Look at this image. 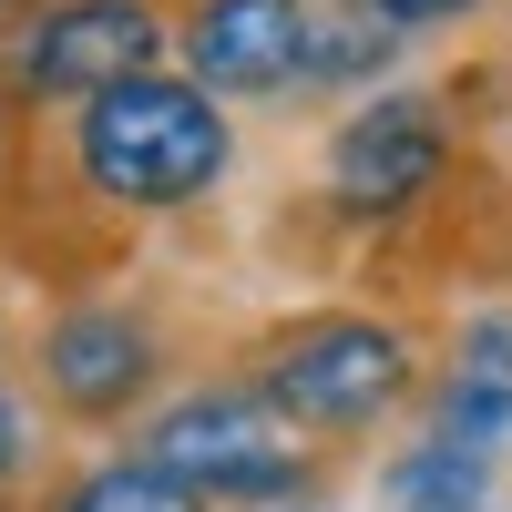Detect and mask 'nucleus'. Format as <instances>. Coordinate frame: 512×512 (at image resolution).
<instances>
[{
	"instance_id": "6e6552de",
	"label": "nucleus",
	"mask_w": 512,
	"mask_h": 512,
	"mask_svg": "<svg viewBox=\"0 0 512 512\" xmlns=\"http://www.w3.org/2000/svg\"><path fill=\"white\" fill-rule=\"evenodd\" d=\"M420 420L461 441H512V318H461L451 349H431V390H420Z\"/></svg>"
},
{
	"instance_id": "39448f33",
	"label": "nucleus",
	"mask_w": 512,
	"mask_h": 512,
	"mask_svg": "<svg viewBox=\"0 0 512 512\" xmlns=\"http://www.w3.org/2000/svg\"><path fill=\"white\" fill-rule=\"evenodd\" d=\"M461 175V113L441 82H369L318 134V205L359 236L420 226Z\"/></svg>"
},
{
	"instance_id": "6ab92c4d",
	"label": "nucleus",
	"mask_w": 512,
	"mask_h": 512,
	"mask_svg": "<svg viewBox=\"0 0 512 512\" xmlns=\"http://www.w3.org/2000/svg\"><path fill=\"white\" fill-rule=\"evenodd\" d=\"M502 21H512V0H502ZM502 52H512V31H502Z\"/></svg>"
},
{
	"instance_id": "2eb2a0df",
	"label": "nucleus",
	"mask_w": 512,
	"mask_h": 512,
	"mask_svg": "<svg viewBox=\"0 0 512 512\" xmlns=\"http://www.w3.org/2000/svg\"><path fill=\"white\" fill-rule=\"evenodd\" d=\"M21 369V328H11V297H0V379Z\"/></svg>"
},
{
	"instance_id": "f8f14e48",
	"label": "nucleus",
	"mask_w": 512,
	"mask_h": 512,
	"mask_svg": "<svg viewBox=\"0 0 512 512\" xmlns=\"http://www.w3.org/2000/svg\"><path fill=\"white\" fill-rule=\"evenodd\" d=\"M41 431H52V420H41V400L21 390V369H11V379H0V492L41 482Z\"/></svg>"
},
{
	"instance_id": "ddd939ff",
	"label": "nucleus",
	"mask_w": 512,
	"mask_h": 512,
	"mask_svg": "<svg viewBox=\"0 0 512 512\" xmlns=\"http://www.w3.org/2000/svg\"><path fill=\"white\" fill-rule=\"evenodd\" d=\"M31 154H41V113L11 93V72H0V216L31 195Z\"/></svg>"
},
{
	"instance_id": "20e7f679",
	"label": "nucleus",
	"mask_w": 512,
	"mask_h": 512,
	"mask_svg": "<svg viewBox=\"0 0 512 512\" xmlns=\"http://www.w3.org/2000/svg\"><path fill=\"white\" fill-rule=\"evenodd\" d=\"M154 472H175L205 512H236V502H328V472H338V451H318L297 420L267 410V390L226 359V369H205V379H175L134 431Z\"/></svg>"
},
{
	"instance_id": "9d476101",
	"label": "nucleus",
	"mask_w": 512,
	"mask_h": 512,
	"mask_svg": "<svg viewBox=\"0 0 512 512\" xmlns=\"http://www.w3.org/2000/svg\"><path fill=\"white\" fill-rule=\"evenodd\" d=\"M31 512H205L175 472H154V461L123 441V451H93V461H62V472H41Z\"/></svg>"
},
{
	"instance_id": "dca6fc26",
	"label": "nucleus",
	"mask_w": 512,
	"mask_h": 512,
	"mask_svg": "<svg viewBox=\"0 0 512 512\" xmlns=\"http://www.w3.org/2000/svg\"><path fill=\"white\" fill-rule=\"evenodd\" d=\"M236 512H318V502H236Z\"/></svg>"
},
{
	"instance_id": "4468645a",
	"label": "nucleus",
	"mask_w": 512,
	"mask_h": 512,
	"mask_svg": "<svg viewBox=\"0 0 512 512\" xmlns=\"http://www.w3.org/2000/svg\"><path fill=\"white\" fill-rule=\"evenodd\" d=\"M390 31H410V41H431V31H451V21H482V11H502V0H369Z\"/></svg>"
},
{
	"instance_id": "f03ea898",
	"label": "nucleus",
	"mask_w": 512,
	"mask_h": 512,
	"mask_svg": "<svg viewBox=\"0 0 512 512\" xmlns=\"http://www.w3.org/2000/svg\"><path fill=\"white\" fill-rule=\"evenodd\" d=\"M236 369L318 451H359L390 420L420 410V390H431V328L410 308H369V297H308V308L246 328Z\"/></svg>"
},
{
	"instance_id": "a211bd4d",
	"label": "nucleus",
	"mask_w": 512,
	"mask_h": 512,
	"mask_svg": "<svg viewBox=\"0 0 512 512\" xmlns=\"http://www.w3.org/2000/svg\"><path fill=\"white\" fill-rule=\"evenodd\" d=\"M21 11H31V0H0V31H11V21H21Z\"/></svg>"
},
{
	"instance_id": "9b49d317",
	"label": "nucleus",
	"mask_w": 512,
	"mask_h": 512,
	"mask_svg": "<svg viewBox=\"0 0 512 512\" xmlns=\"http://www.w3.org/2000/svg\"><path fill=\"white\" fill-rule=\"evenodd\" d=\"M410 31H390L369 0H318V52H308V93H369L379 72H400Z\"/></svg>"
},
{
	"instance_id": "0eeeda50",
	"label": "nucleus",
	"mask_w": 512,
	"mask_h": 512,
	"mask_svg": "<svg viewBox=\"0 0 512 512\" xmlns=\"http://www.w3.org/2000/svg\"><path fill=\"white\" fill-rule=\"evenodd\" d=\"M318 52V0H175V62L216 103H297Z\"/></svg>"
},
{
	"instance_id": "f3484780",
	"label": "nucleus",
	"mask_w": 512,
	"mask_h": 512,
	"mask_svg": "<svg viewBox=\"0 0 512 512\" xmlns=\"http://www.w3.org/2000/svg\"><path fill=\"white\" fill-rule=\"evenodd\" d=\"M31 492H41V482H31ZM31 492H0V512H31Z\"/></svg>"
},
{
	"instance_id": "7ed1b4c3",
	"label": "nucleus",
	"mask_w": 512,
	"mask_h": 512,
	"mask_svg": "<svg viewBox=\"0 0 512 512\" xmlns=\"http://www.w3.org/2000/svg\"><path fill=\"white\" fill-rule=\"evenodd\" d=\"M185 318L154 287H62L21 338V390L72 441H123L185 379Z\"/></svg>"
},
{
	"instance_id": "f257e3e1",
	"label": "nucleus",
	"mask_w": 512,
	"mask_h": 512,
	"mask_svg": "<svg viewBox=\"0 0 512 512\" xmlns=\"http://www.w3.org/2000/svg\"><path fill=\"white\" fill-rule=\"evenodd\" d=\"M62 154V195L103 226H175L195 205H216L236 175V103H216L185 62L123 72L103 93H82L72 113H41Z\"/></svg>"
},
{
	"instance_id": "1a4fd4ad",
	"label": "nucleus",
	"mask_w": 512,
	"mask_h": 512,
	"mask_svg": "<svg viewBox=\"0 0 512 512\" xmlns=\"http://www.w3.org/2000/svg\"><path fill=\"white\" fill-rule=\"evenodd\" d=\"M502 492V451L492 441H461V431H420L379 461V502L390 512H492Z\"/></svg>"
},
{
	"instance_id": "423d86ee",
	"label": "nucleus",
	"mask_w": 512,
	"mask_h": 512,
	"mask_svg": "<svg viewBox=\"0 0 512 512\" xmlns=\"http://www.w3.org/2000/svg\"><path fill=\"white\" fill-rule=\"evenodd\" d=\"M175 62V0H31L0 31V72L31 113H72L123 72Z\"/></svg>"
}]
</instances>
